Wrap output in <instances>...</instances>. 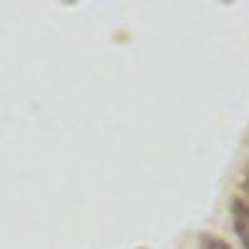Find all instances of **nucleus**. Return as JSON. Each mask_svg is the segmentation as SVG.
I'll return each mask as SVG.
<instances>
[{"label": "nucleus", "instance_id": "obj_1", "mask_svg": "<svg viewBox=\"0 0 249 249\" xmlns=\"http://www.w3.org/2000/svg\"><path fill=\"white\" fill-rule=\"evenodd\" d=\"M232 222H234V232L239 242L249 249V204L234 199L232 202Z\"/></svg>", "mask_w": 249, "mask_h": 249}, {"label": "nucleus", "instance_id": "obj_2", "mask_svg": "<svg viewBox=\"0 0 249 249\" xmlns=\"http://www.w3.org/2000/svg\"><path fill=\"white\" fill-rule=\"evenodd\" d=\"M199 249H232V247L227 244L224 239H219V237H202Z\"/></svg>", "mask_w": 249, "mask_h": 249}]
</instances>
